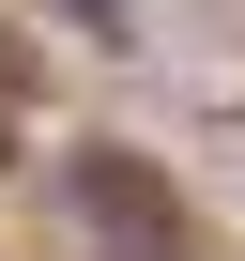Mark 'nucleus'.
<instances>
[{
	"label": "nucleus",
	"instance_id": "f257e3e1",
	"mask_svg": "<svg viewBox=\"0 0 245 261\" xmlns=\"http://www.w3.org/2000/svg\"><path fill=\"white\" fill-rule=\"evenodd\" d=\"M62 200H77L122 261H169V185H154V169H122V154H62Z\"/></svg>",
	"mask_w": 245,
	"mask_h": 261
},
{
	"label": "nucleus",
	"instance_id": "f03ea898",
	"mask_svg": "<svg viewBox=\"0 0 245 261\" xmlns=\"http://www.w3.org/2000/svg\"><path fill=\"white\" fill-rule=\"evenodd\" d=\"M62 16H77V31H92V46H122V0H62Z\"/></svg>",
	"mask_w": 245,
	"mask_h": 261
},
{
	"label": "nucleus",
	"instance_id": "7ed1b4c3",
	"mask_svg": "<svg viewBox=\"0 0 245 261\" xmlns=\"http://www.w3.org/2000/svg\"><path fill=\"white\" fill-rule=\"evenodd\" d=\"M0 169H16V92H0Z\"/></svg>",
	"mask_w": 245,
	"mask_h": 261
}]
</instances>
